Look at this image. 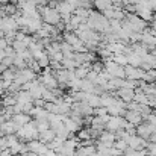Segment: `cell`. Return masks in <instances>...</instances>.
Returning <instances> with one entry per match:
<instances>
[{"label":"cell","instance_id":"3957f363","mask_svg":"<svg viewBox=\"0 0 156 156\" xmlns=\"http://www.w3.org/2000/svg\"><path fill=\"white\" fill-rule=\"evenodd\" d=\"M155 130H156V127L150 121H143L141 124L136 126V135H140V136H143V138H146V140H149L150 135H152Z\"/></svg>","mask_w":156,"mask_h":156},{"label":"cell","instance_id":"5bb4252c","mask_svg":"<svg viewBox=\"0 0 156 156\" xmlns=\"http://www.w3.org/2000/svg\"><path fill=\"white\" fill-rule=\"evenodd\" d=\"M47 146H49V149H53V150H56V152H58V150L64 146V140H62V138H59V136H56V138H55L53 141H50Z\"/></svg>","mask_w":156,"mask_h":156},{"label":"cell","instance_id":"9c48e42d","mask_svg":"<svg viewBox=\"0 0 156 156\" xmlns=\"http://www.w3.org/2000/svg\"><path fill=\"white\" fill-rule=\"evenodd\" d=\"M91 127L93 129H96V130H99L100 133L103 132V130H106V123H105V120L102 118V117H93V121H91Z\"/></svg>","mask_w":156,"mask_h":156},{"label":"cell","instance_id":"8992f818","mask_svg":"<svg viewBox=\"0 0 156 156\" xmlns=\"http://www.w3.org/2000/svg\"><path fill=\"white\" fill-rule=\"evenodd\" d=\"M97 152L96 144H82L76 149V156H93Z\"/></svg>","mask_w":156,"mask_h":156},{"label":"cell","instance_id":"ba28073f","mask_svg":"<svg viewBox=\"0 0 156 156\" xmlns=\"http://www.w3.org/2000/svg\"><path fill=\"white\" fill-rule=\"evenodd\" d=\"M64 124H65V127L71 132V133H76V132H79V129L82 127L77 121H74L73 118H70V117H65V120H64Z\"/></svg>","mask_w":156,"mask_h":156},{"label":"cell","instance_id":"5b68a950","mask_svg":"<svg viewBox=\"0 0 156 156\" xmlns=\"http://www.w3.org/2000/svg\"><path fill=\"white\" fill-rule=\"evenodd\" d=\"M124 118H126L129 123L135 124V126H138V124H141V123L144 121V118H143V114H141L140 111H130V109H127V111H126V114H124Z\"/></svg>","mask_w":156,"mask_h":156},{"label":"cell","instance_id":"44dd1931","mask_svg":"<svg viewBox=\"0 0 156 156\" xmlns=\"http://www.w3.org/2000/svg\"><path fill=\"white\" fill-rule=\"evenodd\" d=\"M43 99H44L46 102H58V100L55 99V94L50 93V91H44V93H43Z\"/></svg>","mask_w":156,"mask_h":156},{"label":"cell","instance_id":"277c9868","mask_svg":"<svg viewBox=\"0 0 156 156\" xmlns=\"http://www.w3.org/2000/svg\"><path fill=\"white\" fill-rule=\"evenodd\" d=\"M97 140H99L102 144H105L106 147H114V143H115V140H117V135H115V132L103 130Z\"/></svg>","mask_w":156,"mask_h":156},{"label":"cell","instance_id":"30bf717a","mask_svg":"<svg viewBox=\"0 0 156 156\" xmlns=\"http://www.w3.org/2000/svg\"><path fill=\"white\" fill-rule=\"evenodd\" d=\"M55 138H56V132L53 130L52 127L40 133V140H41V141H43L44 144H49V143H50V141H53Z\"/></svg>","mask_w":156,"mask_h":156},{"label":"cell","instance_id":"d4e9b609","mask_svg":"<svg viewBox=\"0 0 156 156\" xmlns=\"http://www.w3.org/2000/svg\"><path fill=\"white\" fill-rule=\"evenodd\" d=\"M5 121H6V120H5V115H3V112H0V126H2Z\"/></svg>","mask_w":156,"mask_h":156},{"label":"cell","instance_id":"4316f807","mask_svg":"<svg viewBox=\"0 0 156 156\" xmlns=\"http://www.w3.org/2000/svg\"><path fill=\"white\" fill-rule=\"evenodd\" d=\"M18 156H27V153H20Z\"/></svg>","mask_w":156,"mask_h":156},{"label":"cell","instance_id":"ffe728a7","mask_svg":"<svg viewBox=\"0 0 156 156\" xmlns=\"http://www.w3.org/2000/svg\"><path fill=\"white\" fill-rule=\"evenodd\" d=\"M94 114L99 115V117H105V115H108L109 112H108V108H106V106H99L97 109H94Z\"/></svg>","mask_w":156,"mask_h":156},{"label":"cell","instance_id":"83f0119b","mask_svg":"<svg viewBox=\"0 0 156 156\" xmlns=\"http://www.w3.org/2000/svg\"><path fill=\"white\" fill-rule=\"evenodd\" d=\"M2 94H3V91H2V88H0V96H2Z\"/></svg>","mask_w":156,"mask_h":156},{"label":"cell","instance_id":"7402d4cb","mask_svg":"<svg viewBox=\"0 0 156 156\" xmlns=\"http://www.w3.org/2000/svg\"><path fill=\"white\" fill-rule=\"evenodd\" d=\"M147 152H149V155L147 156H156V143H149V146H147Z\"/></svg>","mask_w":156,"mask_h":156},{"label":"cell","instance_id":"484cf974","mask_svg":"<svg viewBox=\"0 0 156 156\" xmlns=\"http://www.w3.org/2000/svg\"><path fill=\"white\" fill-rule=\"evenodd\" d=\"M27 156H40V155L35 153V152H27Z\"/></svg>","mask_w":156,"mask_h":156},{"label":"cell","instance_id":"e0dca14e","mask_svg":"<svg viewBox=\"0 0 156 156\" xmlns=\"http://www.w3.org/2000/svg\"><path fill=\"white\" fill-rule=\"evenodd\" d=\"M114 147H117V149H120L121 152H124V150L129 147V144H127L126 140H123V138H117L115 143H114Z\"/></svg>","mask_w":156,"mask_h":156},{"label":"cell","instance_id":"cb8c5ba5","mask_svg":"<svg viewBox=\"0 0 156 156\" xmlns=\"http://www.w3.org/2000/svg\"><path fill=\"white\" fill-rule=\"evenodd\" d=\"M46 83H47V85H49V87H56V82H55V79H53V77H49V76H47V77H46Z\"/></svg>","mask_w":156,"mask_h":156},{"label":"cell","instance_id":"4fadbf2b","mask_svg":"<svg viewBox=\"0 0 156 156\" xmlns=\"http://www.w3.org/2000/svg\"><path fill=\"white\" fill-rule=\"evenodd\" d=\"M85 102H88L93 108H99V106H102V97H97L94 94H88L87 99H85Z\"/></svg>","mask_w":156,"mask_h":156},{"label":"cell","instance_id":"9a60e30c","mask_svg":"<svg viewBox=\"0 0 156 156\" xmlns=\"http://www.w3.org/2000/svg\"><path fill=\"white\" fill-rule=\"evenodd\" d=\"M120 97H121L123 102H130L132 99H135V94L130 90H121L120 91Z\"/></svg>","mask_w":156,"mask_h":156},{"label":"cell","instance_id":"8fae6325","mask_svg":"<svg viewBox=\"0 0 156 156\" xmlns=\"http://www.w3.org/2000/svg\"><path fill=\"white\" fill-rule=\"evenodd\" d=\"M32 102H34V97H32L30 91H27V93L21 91L20 94H17V103L24 105V103H32Z\"/></svg>","mask_w":156,"mask_h":156},{"label":"cell","instance_id":"2e32d148","mask_svg":"<svg viewBox=\"0 0 156 156\" xmlns=\"http://www.w3.org/2000/svg\"><path fill=\"white\" fill-rule=\"evenodd\" d=\"M35 121H37V127H38L40 133L47 130V129H50V121L49 120H35Z\"/></svg>","mask_w":156,"mask_h":156},{"label":"cell","instance_id":"52a82bcc","mask_svg":"<svg viewBox=\"0 0 156 156\" xmlns=\"http://www.w3.org/2000/svg\"><path fill=\"white\" fill-rule=\"evenodd\" d=\"M12 121H14L18 127H23L24 124H27L29 121H32V115L24 114V112H20V114H15V115L12 117Z\"/></svg>","mask_w":156,"mask_h":156},{"label":"cell","instance_id":"7a4b0ae2","mask_svg":"<svg viewBox=\"0 0 156 156\" xmlns=\"http://www.w3.org/2000/svg\"><path fill=\"white\" fill-rule=\"evenodd\" d=\"M127 144H129V147L133 149V150H143V149H147L149 141H147L146 138L140 136V135H130L129 140H127Z\"/></svg>","mask_w":156,"mask_h":156},{"label":"cell","instance_id":"603a6c76","mask_svg":"<svg viewBox=\"0 0 156 156\" xmlns=\"http://www.w3.org/2000/svg\"><path fill=\"white\" fill-rule=\"evenodd\" d=\"M0 149L2 150H6L8 149V140H6V136H0Z\"/></svg>","mask_w":156,"mask_h":156},{"label":"cell","instance_id":"6da1fadb","mask_svg":"<svg viewBox=\"0 0 156 156\" xmlns=\"http://www.w3.org/2000/svg\"><path fill=\"white\" fill-rule=\"evenodd\" d=\"M127 124V120L121 115H111L109 121L106 123V130H111V132H117L120 129H124Z\"/></svg>","mask_w":156,"mask_h":156},{"label":"cell","instance_id":"7c38bea8","mask_svg":"<svg viewBox=\"0 0 156 156\" xmlns=\"http://www.w3.org/2000/svg\"><path fill=\"white\" fill-rule=\"evenodd\" d=\"M77 138L80 141H90V140H93V136H91V127L90 126L88 127H80L79 132H77Z\"/></svg>","mask_w":156,"mask_h":156},{"label":"cell","instance_id":"d6986e66","mask_svg":"<svg viewBox=\"0 0 156 156\" xmlns=\"http://www.w3.org/2000/svg\"><path fill=\"white\" fill-rule=\"evenodd\" d=\"M3 108H6V106H14V105H17V96H12V97H5L3 99Z\"/></svg>","mask_w":156,"mask_h":156},{"label":"cell","instance_id":"ac0fdd59","mask_svg":"<svg viewBox=\"0 0 156 156\" xmlns=\"http://www.w3.org/2000/svg\"><path fill=\"white\" fill-rule=\"evenodd\" d=\"M58 152L61 153V156H76V149H68L65 146H62Z\"/></svg>","mask_w":156,"mask_h":156}]
</instances>
